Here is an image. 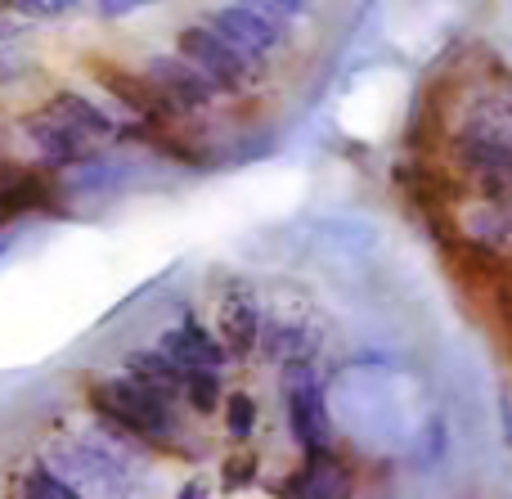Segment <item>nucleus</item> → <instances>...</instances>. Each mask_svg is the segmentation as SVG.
<instances>
[{"instance_id":"f257e3e1","label":"nucleus","mask_w":512,"mask_h":499,"mask_svg":"<svg viewBox=\"0 0 512 499\" xmlns=\"http://www.w3.org/2000/svg\"><path fill=\"white\" fill-rule=\"evenodd\" d=\"M90 405H95L117 432H126V437H135V441H167L171 428H176V410H171L176 401L149 392V387L135 383L131 374L90 383Z\"/></svg>"},{"instance_id":"f03ea898","label":"nucleus","mask_w":512,"mask_h":499,"mask_svg":"<svg viewBox=\"0 0 512 499\" xmlns=\"http://www.w3.org/2000/svg\"><path fill=\"white\" fill-rule=\"evenodd\" d=\"M144 77L158 86V95L167 99L176 113H194V108L212 104V99L221 95V86H216L194 59H185V54H153V59L144 63Z\"/></svg>"},{"instance_id":"7ed1b4c3","label":"nucleus","mask_w":512,"mask_h":499,"mask_svg":"<svg viewBox=\"0 0 512 499\" xmlns=\"http://www.w3.org/2000/svg\"><path fill=\"white\" fill-rule=\"evenodd\" d=\"M176 50L185 54V59H194L221 90H243V81H248V54L225 41L212 23L185 27V32L176 36Z\"/></svg>"},{"instance_id":"20e7f679","label":"nucleus","mask_w":512,"mask_h":499,"mask_svg":"<svg viewBox=\"0 0 512 499\" xmlns=\"http://www.w3.org/2000/svg\"><path fill=\"white\" fill-rule=\"evenodd\" d=\"M288 423L297 446L306 450V459L328 455V419H324V396H319V383L306 365H292L288 374Z\"/></svg>"},{"instance_id":"39448f33","label":"nucleus","mask_w":512,"mask_h":499,"mask_svg":"<svg viewBox=\"0 0 512 499\" xmlns=\"http://www.w3.org/2000/svg\"><path fill=\"white\" fill-rule=\"evenodd\" d=\"M23 131H27V140H32L36 158H41L50 171H68V167H81V162H95V158H90V144H95V140L77 135L68 122H59L50 108L23 117Z\"/></svg>"},{"instance_id":"423d86ee","label":"nucleus","mask_w":512,"mask_h":499,"mask_svg":"<svg viewBox=\"0 0 512 499\" xmlns=\"http://www.w3.org/2000/svg\"><path fill=\"white\" fill-rule=\"evenodd\" d=\"M207 23H212L230 45H239L248 59H265V54L279 45V23H274L270 14H261V9L239 5V0L225 5V9H216Z\"/></svg>"},{"instance_id":"0eeeda50","label":"nucleus","mask_w":512,"mask_h":499,"mask_svg":"<svg viewBox=\"0 0 512 499\" xmlns=\"http://www.w3.org/2000/svg\"><path fill=\"white\" fill-rule=\"evenodd\" d=\"M162 351H167L180 369H221L225 356H230V347H225L221 338H212V329H203V324H194V320L162 333Z\"/></svg>"},{"instance_id":"6e6552de","label":"nucleus","mask_w":512,"mask_h":499,"mask_svg":"<svg viewBox=\"0 0 512 499\" xmlns=\"http://www.w3.org/2000/svg\"><path fill=\"white\" fill-rule=\"evenodd\" d=\"M122 369L135 378V383H144V387H149V392L167 396V401H180V396H185V369H180L176 360H171L162 347L131 351Z\"/></svg>"},{"instance_id":"1a4fd4ad","label":"nucleus","mask_w":512,"mask_h":499,"mask_svg":"<svg viewBox=\"0 0 512 499\" xmlns=\"http://www.w3.org/2000/svg\"><path fill=\"white\" fill-rule=\"evenodd\" d=\"M68 455V477H81V482H108L122 486L126 482V459H117L108 446H99L95 437H81L72 446H63Z\"/></svg>"},{"instance_id":"9d476101","label":"nucleus","mask_w":512,"mask_h":499,"mask_svg":"<svg viewBox=\"0 0 512 499\" xmlns=\"http://www.w3.org/2000/svg\"><path fill=\"white\" fill-rule=\"evenodd\" d=\"M50 108L59 122H68L77 135H86V140H113L117 135V122L104 113L99 104H90L86 95H77V90H59V95H50Z\"/></svg>"},{"instance_id":"9b49d317","label":"nucleus","mask_w":512,"mask_h":499,"mask_svg":"<svg viewBox=\"0 0 512 499\" xmlns=\"http://www.w3.org/2000/svg\"><path fill=\"white\" fill-rule=\"evenodd\" d=\"M99 77L108 81V90H113V95L122 99L131 113L149 117V122H162V117L176 113V108L158 95V86H153L149 77H131V72H117V68H99Z\"/></svg>"},{"instance_id":"f8f14e48","label":"nucleus","mask_w":512,"mask_h":499,"mask_svg":"<svg viewBox=\"0 0 512 499\" xmlns=\"http://www.w3.org/2000/svg\"><path fill=\"white\" fill-rule=\"evenodd\" d=\"M221 338L234 356H248V351L256 347V338H261V320H256L252 297L234 293V297L221 302Z\"/></svg>"},{"instance_id":"ddd939ff","label":"nucleus","mask_w":512,"mask_h":499,"mask_svg":"<svg viewBox=\"0 0 512 499\" xmlns=\"http://www.w3.org/2000/svg\"><path fill=\"white\" fill-rule=\"evenodd\" d=\"M23 495H36V499H77L81 486L72 477L54 473L50 464H32L23 473Z\"/></svg>"},{"instance_id":"4468645a","label":"nucleus","mask_w":512,"mask_h":499,"mask_svg":"<svg viewBox=\"0 0 512 499\" xmlns=\"http://www.w3.org/2000/svg\"><path fill=\"white\" fill-rule=\"evenodd\" d=\"M185 401L198 414H212L221 405V369H185Z\"/></svg>"},{"instance_id":"2eb2a0df","label":"nucleus","mask_w":512,"mask_h":499,"mask_svg":"<svg viewBox=\"0 0 512 499\" xmlns=\"http://www.w3.org/2000/svg\"><path fill=\"white\" fill-rule=\"evenodd\" d=\"M225 428H230V437L234 441H248L252 437V428H256V401L252 396H230L225 401Z\"/></svg>"},{"instance_id":"dca6fc26","label":"nucleus","mask_w":512,"mask_h":499,"mask_svg":"<svg viewBox=\"0 0 512 499\" xmlns=\"http://www.w3.org/2000/svg\"><path fill=\"white\" fill-rule=\"evenodd\" d=\"M14 9L27 18H68L81 9V0H14Z\"/></svg>"},{"instance_id":"f3484780","label":"nucleus","mask_w":512,"mask_h":499,"mask_svg":"<svg viewBox=\"0 0 512 499\" xmlns=\"http://www.w3.org/2000/svg\"><path fill=\"white\" fill-rule=\"evenodd\" d=\"M239 5H252L261 9V14H270L274 23H283V18H297L301 9H306V0H239Z\"/></svg>"},{"instance_id":"a211bd4d","label":"nucleus","mask_w":512,"mask_h":499,"mask_svg":"<svg viewBox=\"0 0 512 499\" xmlns=\"http://www.w3.org/2000/svg\"><path fill=\"white\" fill-rule=\"evenodd\" d=\"M221 477L230 486H248L256 477V459L252 455H230V459H225V468H221Z\"/></svg>"},{"instance_id":"6ab92c4d","label":"nucleus","mask_w":512,"mask_h":499,"mask_svg":"<svg viewBox=\"0 0 512 499\" xmlns=\"http://www.w3.org/2000/svg\"><path fill=\"white\" fill-rule=\"evenodd\" d=\"M140 5H158V0H95L99 18H126L131 9H140Z\"/></svg>"}]
</instances>
